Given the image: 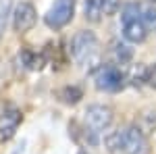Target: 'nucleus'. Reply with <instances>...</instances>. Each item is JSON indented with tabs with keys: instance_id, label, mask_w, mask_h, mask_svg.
Segmentation results:
<instances>
[{
	"instance_id": "f257e3e1",
	"label": "nucleus",
	"mask_w": 156,
	"mask_h": 154,
	"mask_svg": "<svg viewBox=\"0 0 156 154\" xmlns=\"http://www.w3.org/2000/svg\"><path fill=\"white\" fill-rule=\"evenodd\" d=\"M71 54L79 65H87L98 56V38L94 31L83 29L77 31L71 40Z\"/></svg>"
},
{
	"instance_id": "f03ea898",
	"label": "nucleus",
	"mask_w": 156,
	"mask_h": 154,
	"mask_svg": "<svg viewBox=\"0 0 156 154\" xmlns=\"http://www.w3.org/2000/svg\"><path fill=\"white\" fill-rule=\"evenodd\" d=\"M73 15H75V0H54L44 21L50 29H60L73 19Z\"/></svg>"
},
{
	"instance_id": "7ed1b4c3",
	"label": "nucleus",
	"mask_w": 156,
	"mask_h": 154,
	"mask_svg": "<svg viewBox=\"0 0 156 154\" xmlns=\"http://www.w3.org/2000/svg\"><path fill=\"white\" fill-rule=\"evenodd\" d=\"M83 123L94 133L104 131L112 123V110H110V106H104V104H90L83 113Z\"/></svg>"
},
{
	"instance_id": "20e7f679",
	"label": "nucleus",
	"mask_w": 156,
	"mask_h": 154,
	"mask_svg": "<svg viewBox=\"0 0 156 154\" xmlns=\"http://www.w3.org/2000/svg\"><path fill=\"white\" fill-rule=\"evenodd\" d=\"M94 81H96V88L102 92H119L125 85V75L112 65H102L94 73Z\"/></svg>"
},
{
	"instance_id": "39448f33",
	"label": "nucleus",
	"mask_w": 156,
	"mask_h": 154,
	"mask_svg": "<svg viewBox=\"0 0 156 154\" xmlns=\"http://www.w3.org/2000/svg\"><path fill=\"white\" fill-rule=\"evenodd\" d=\"M121 152L123 154H150V142L142 129L135 125L123 129V142H121Z\"/></svg>"
},
{
	"instance_id": "423d86ee",
	"label": "nucleus",
	"mask_w": 156,
	"mask_h": 154,
	"mask_svg": "<svg viewBox=\"0 0 156 154\" xmlns=\"http://www.w3.org/2000/svg\"><path fill=\"white\" fill-rule=\"evenodd\" d=\"M36 21H37V13H36V6L31 2L17 4V9L12 13V27H15V31L25 34V31H29L36 25Z\"/></svg>"
},
{
	"instance_id": "0eeeda50",
	"label": "nucleus",
	"mask_w": 156,
	"mask_h": 154,
	"mask_svg": "<svg viewBox=\"0 0 156 154\" xmlns=\"http://www.w3.org/2000/svg\"><path fill=\"white\" fill-rule=\"evenodd\" d=\"M19 123H21V113L17 108L4 110L2 117H0V140L2 142L11 140L15 135V131H17V127H19Z\"/></svg>"
},
{
	"instance_id": "6e6552de",
	"label": "nucleus",
	"mask_w": 156,
	"mask_h": 154,
	"mask_svg": "<svg viewBox=\"0 0 156 154\" xmlns=\"http://www.w3.org/2000/svg\"><path fill=\"white\" fill-rule=\"evenodd\" d=\"M123 38H125L127 42L140 44V42L146 40V27L140 23V19L129 21V23H123Z\"/></svg>"
},
{
	"instance_id": "1a4fd4ad",
	"label": "nucleus",
	"mask_w": 156,
	"mask_h": 154,
	"mask_svg": "<svg viewBox=\"0 0 156 154\" xmlns=\"http://www.w3.org/2000/svg\"><path fill=\"white\" fill-rule=\"evenodd\" d=\"M140 23L144 27H156V6L154 4L140 6Z\"/></svg>"
},
{
	"instance_id": "9d476101",
	"label": "nucleus",
	"mask_w": 156,
	"mask_h": 154,
	"mask_svg": "<svg viewBox=\"0 0 156 154\" xmlns=\"http://www.w3.org/2000/svg\"><path fill=\"white\" fill-rule=\"evenodd\" d=\"M83 13H85V19H87L90 23H98V21H100V17H102L100 2H98V0H85Z\"/></svg>"
},
{
	"instance_id": "9b49d317",
	"label": "nucleus",
	"mask_w": 156,
	"mask_h": 154,
	"mask_svg": "<svg viewBox=\"0 0 156 154\" xmlns=\"http://www.w3.org/2000/svg\"><path fill=\"white\" fill-rule=\"evenodd\" d=\"M106 148H108V152H112V154H119L121 152V142H123V129L119 131H112L110 135H108L106 140Z\"/></svg>"
},
{
	"instance_id": "f8f14e48",
	"label": "nucleus",
	"mask_w": 156,
	"mask_h": 154,
	"mask_svg": "<svg viewBox=\"0 0 156 154\" xmlns=\"http://www.w3.org/2000/svg\"><path fill=\"white\" fill-rule=\"evenodd\" d=\"M81 96H83V94H81V90L75 88V85H73V88H65V90L60 92V98H62L67 104H75V102H79Z\"/></svg>"
},
{
	"instance_id": "ddd939ff",
	"label": "nucleus",
	"mask_w": 156,
	"mask_h": 154,
	"mask_svg": "<svg viewBox=\"0 0 156 154\" xmlns=\"http://www.w3.org/2000/svg\"><path fill=\"white\" fill-rule=\"evenodd\" d=\"M100 2V11L102 15H108V17H112V15H117L121 9V0H98Z\"/></svg>"
},
{
	"instance_id": "4468645a",
	"label": "nucleus",
	"mask_w": 156,
	"mask_h": 154,
	"mask_svg": "<svg viewBox=\"0 0 156 154\" xmlns=\"http://www.w3.org/2000/svg\"><path fill=\"white\" fill-rule=\"evenodd\" d=\"M11 9H12V0H0V36H2V31H4V27H6Z\"/></svg>"
},
{
	"instance_id": "2eb2a0df",
	"label": "nucleus",
	"mask_w": 156,
	"mask_h": 154,
	"mask_svg": "<svg viewBox=\"0 0 156 154\" xmlns=\"http://www.w3.org/2000/svg\"><path fill=\"white\" fill-rule=\"evenodd\" d=\"M123 23H129V21H135L140 19V4H127L123 9Z\"/></svg>"
},
{
	"instance_id": "dca6fc26",
	"label": "nucleus",
	"mask_w": 156,
	"mask_h": 154,
	"mask_svg": "<svg viewBox=\"0 0 156 154\" xmlns=\"http://www.w3.org/2000/svg\"><path fill=\"white\" fill-rule=\"evenodd\" d=\"M142 121H146V125H142V127H137V129H142L144 133H150V131H154L156 129V113H144L142 115ZM140 121V123H142Z\"/></svg>"
},
{
	"instance_id": "f3484780",
	"label": "nucleus",
	"mask_w": 156,
	"mask_h": 154,
	"mask_svg": "<svg viewBox=\"0 0 156 154\" xmlns=\"http://www.w3.org/2000/svg\"><path fill=\"white\" fill-rule=\"evenodd\" d=\"M144 81L150 85V88H154L156 90V63L152 65V67H148L146 69V77H144Z\"/></svg>"
},
{
	"instance_id": "a211bd4d",
	"label": "nucleus",
	"mask_w": 156,
	"mask_h": 154,
	"mask_svg": "<svg viewBox=\"0 0 156 154\" xmlns=\"http://www.w3.org/2000/svg\"><path fill=\"white\" fill-rule=\"evenodd\" d=\"M119 50H117V56H119L121 60H129L131 59V48H127L125 44H121V46H117Z\"/></svg>"
},
{
	"instance_id": "6ab92c4d",
	"label": "nucleus",
	"mask_w": 156,
	"mask_h": 154,
	"mask_svg": "<svg viewBox=\"0 0 156 154\" xmlns=\"http://www.w3.org/2000/svg\"><path fill=\"white\" fill-rule=\"evenodd\" d=\"M77 154H87V152H85V150H79V152H77Z\"/></svg>"
},
{
	"instance_id": "aec40b11",
	"label": "nucleus",
	"mask_w": 156,
	"mask_h": 154,
	"mask_svg": "<svg viewBox=\"0 0 156 154\" xmlns=\"http://www.w3.org/2000/svg\"><path fill=\"white\" fill-rule=\"evenodd\" d=\"M150 2H152V4H154V2H156V0H150Z\"/></svg>"
}]
</instances>
